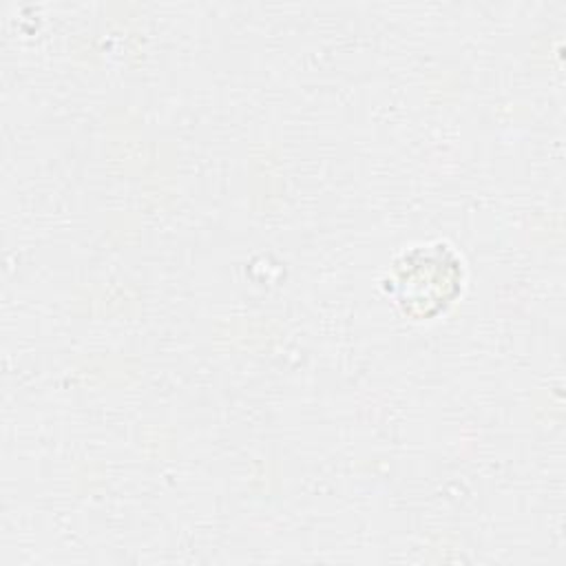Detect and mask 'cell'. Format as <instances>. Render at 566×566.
Returning a JSON list of instances; mask_svg holds the SVG:
<instances>
[{
  "instance_id": "cell-1",
  "label": "cell",
  "mask_w": 566,
  "mask_h": 566,
  "mask_svg": "<svg viewBox=\"0 0 566 566\" xmlns=\"http://www.w3.org/2000/svg\"><path fill=\"white\" fill-rule=\"evenodd\" d=\"M464 265L444 241L418 243L405 250L385 281L387 294L411 321H431L444 314L462 294Z\"/></svg>"
}]
</instances>
